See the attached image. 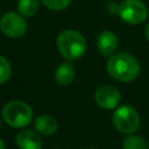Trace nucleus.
I'll return each instance as SVG.
<instances>
[{
	"mask_svg": "<svg viewBox=\"0 0 149 149\" xmlns=\"http://www.w3.org/2000/svg\"><path fill=\"white\" fill-rule=\"evenodd\" d=\"M106 70L113 79L128 83L136 79L140 74V63L128 52H116L109 56Z\"/></svg>",
	"mask_w": 149,
	"mask_h": 149,
	"instance_id": "1",
	"label": "nucleus"
},
{
	"mask_svg": "<svg viewBox=\"0 0 149 149\" xmlns=\"http://www.w3.org/2000/svg\"><path fill=\"white\" fill-rule=\"evenodd\" d=\"M57 48L66 61H74L85 54L86 40L79 31L65 29L57 37Z\"/></svg>",
	"mask_w": 149,
	"mask_h": 149,
	"instance_id": "2",
	"label": "nucleus"
},
{
	"mask_svg": "<svg viewBox=\"0 0 149 149\" xmlns=\"http://www.w3.org/2000/svg\"><path fill=\"white\" fill-rule=\"evenodd\" d=\"M2 118L13 128H24L33 120V109L22 100H10L2 108Z\"/></svg>",
	"mask_w": 149,
	"mask_h": 149,
	"instance_id": "3",
	"label": "nucleus"
},
{
	"mask_svg": "<svg viewBox=\"0 0 149 149\" xmlns=\"http://www.w3.org/2000/svg\"><path fill=\"white\" fill-rule=\"evenodd\" d=\"M112 121L114 127L122 134H134L140 127V116L135 108L125 105L116 108L113 113Z\"/></svg>",
	"mask_w": 149,
	"mask_h": 149,
	"instance_id": "4",
	"label": "nucleus"
},
{
	"mask_svg": "<svg viewBox=\"0 0 149 149\" xmlns=\"http://www.w3.org/2000/svg\"><path fill=\"white\" fill-rule=\"evenodd\" d=\"M118 14L129 24H140L148 16V7L141 0H123L118 7Z\"/></svg>",
	"mask_w": 149,
	"mask_h": 149,
	"instance_id": "5",
	"label": "nucleus"
},
{
	"mask_svg": "<svg viewBox=\"0 0 149 149\" xmlns=\"http://www.w3.org/2000/svg\"><path fill=\"white\" fill-rule=\"evenodd\" d=\"M0 29L9 38H20L27 31V22L21 14L8 12L0 19Z\"/></svg>",
	"mask_w": 149,
	"mask_h": 149,
	"instance_id": "6",
	"label": "nucleus"
},
{
	"mask_svg": "<svg viewBox=\"0 0 149 149\" xmlns=\"http://www.w3.org/2000/svg\"><path fill=\"white\" fill-rule=\"evenodd\" d=\"M94 100L97 105L104 109H114L121 101V94L116 87L104 85L95 91Z\"/></svg>",
	"mask_w": 149,
	"mask_h": 149,
	"instance_id": "7",
	"label": "nucleus"
},
{
	"mask_svg": "<svg viewBox=\"0 0 149 149\" xmlns=\"http://www.w3.org/2000/svg\"><path fill=\"white\" fill-rule=\"evenodd\" d=\"M15 142L20 149H42V139L37 132L22 128L15 136Z\"/></svg>",
	"mask_w": 149,
	"mask_h": 149,
	"instance_id": "8",
	"label": "nucleus"
},
{
	"mask_svg": "<svg viewBox=\"0 0 149 149\" xmlns=\"http://www.w3.org/2000/svg\"><path fill=\"white\" fill-rule=\"evenodd\" d=\"M119 45L118 36L111 30L101 31L97 37V48L104 56H112L115 54Z\"/></svg>",
	"mask_w": 149,
	"mask_h": 149,
	"instance_id": "9",
	"label": "nucleus"
},
{
	"mask_svg": "<svg viewBox=\"0 0 149 149\" xmlns=\"http://www.w3.org/2000/svg\"><path fill=\"white\" fill-rule=\"evenodd\" d=\"M34 127L38 134L50 136L54 133H56L58 128V122L54 116L48 115V114H42L35 119Z\"/></svg>",
	"mask_w": 149,
	"mask_h": 149,
	"instance_id": "10",
	"label": "nucleus"
},
{
	"mask_svg": "<svg viewBox=\"0 0 149 149\" xmlns=\"http://www.w3.org/2000/svg\"><path fill=\"white\" fill-rule=\"evenodd\" d=\"M74 74L76 72H74L73 66L69 62H65L57 66L55 71V79L59 85L66 86V85H70L74 80Z\"/></svg>",
	"mask_w": 149,
	"mask_h": 149,
	"instance_id": "11",
	"label": "nucleus"
},
{
	"mask_svg": "<svg viewBox=\"0 0 149 149\" xmlns=\"http://www.w3.org/2000/svg\"><path fill=\"white\" fill-rule=\"evenodd\" d=\"M40 7V0H19L17 13L23 17H30L35 15Z\"/></svg>",
	"mask_w": 149,
	"mask_h": 149,
	"instance_id": "12",
	"label": "nucleus"
},
{
	"mask_svg": "<svg viewBox=\"0 0 149 149\" xmlns=\"http://www.w3.org/2000/svg\"><path fill=\"white\" fill-rule=\"evenodd\" d=\"M123 149H148L147 141L139 135H128L122 141Z\"/></svg>",
	"mask_w": 149,
	"mask_h": 149,
	"instance_id": "13",
	"label": "nucleus"
},
{
	"mask_svg": "<svg viewBox=\"0 0 149 149\" xmlns=\"http://www.w3.org/2000/svg\"><path fill=\"white\" fill-rule=\"evenodd\" d=\"M12 76V68L9 62L0 55V85L7 83Z\"/></svg>",
	"mask_w": 149,
	"mask_h": 149,
	"instance_id": "14",
	"label": "nucleus"
},
{
	"mask_svg": "<svg viewBox=\"0 0 149 149\" xmlns=\"http://www.w3.org/2000/svg\"><path fill=\"white\" fill-rule=\"evenodd\" d=\"M45 7L51 10H62L65 9L72 0H41Z\"/></svg>",
	"mask_w": 149,
	"mask_h": 149,
	"instance_id": "15",
	"label": "nucleus"
},
{
	"mask_svg": "<svg viewBox=\"0 0 149 149\" xmlns=\"http://www.w3.org/2000/svg\"><path fill=\"white\" fill-rule=\"evenodd\" d=\"M144 34H146V37H147V40L149 41V22L147 23V26H146V30H144Z\"/></svg>",
	"mask_w": 149,
	"mask_h": 149,
	"instance_id": "16",
	"label": "nucleus"
},
{
	"mask_svg": "<svg viewBox=\"0 0 149 149\" xmlns=\"http://www.w3.org/2000/svg\"><path fill=\"white\" fill-rule=\"evenodd\" d=\"M0 149H6V146H5V142L2 141V139L0 137Z\"/></svg>",
	"mask_w": 149,
	"mask_h": 149,
	"instance_id": "17",
	"label": "nucleus"
},
{
	"mask_svg": "<svg viewBox=\"0 0 149 149\" xmlns=\"http://www.w3.org/2000/svg\"><path fill=\"white\" fill-rule=\"evenodd\" d=\"M0 129H1V120H0Z\"/></svg>",
	"mask_w": 149,
	"mask_h": 149,
	"instance_id": "18",
	"label": "nucleus"
},
{
	"mask_svg": "<svg viewBox=\"0 0 149 149\" xmlns=\"http://www.w3.org/2000/svg\"><path fill=\"white\" fill-rule=\"evenodd\" d=\"M90 149H94V148H90Z\"/></svg>",
	"mask_w": 149,
	"mask_h": 149,
	"instance_id": "19",
	"label": "nucleus"
}]
</instances>
